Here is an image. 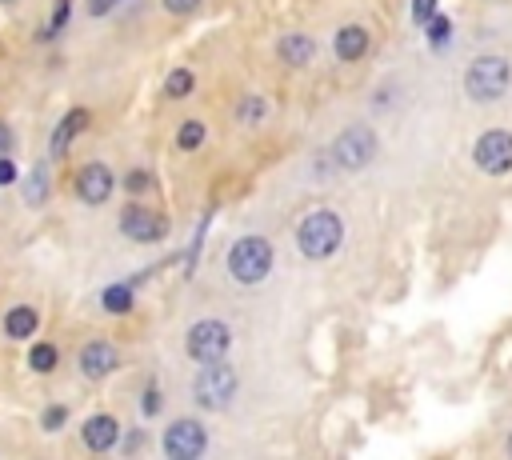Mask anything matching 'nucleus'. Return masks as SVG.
<instances>
[{
  "label": "nucleus",
  "instance_id": "9b49d317",
  "mask_svg": "<svg viewBox=\"0 0 512 460\" xmlns=\"http://www.w3.org/2000/svg\"><path fill=\"white\" fill-rule=\"evenodd\" d=\"M76 368L84 380H108L116 368H120V352L112 340H88L76 356Z\"/></svg>",
  "mask_w": 512,
  "mask_h": 460
},
{
  "label": "nucleus",
  "instance_id": "4be33fe9",
  "mask_svg": "<svg viewBox=\"0 0 512 460\" xmlns=\"http://www.w3.org/2000/svg\"><path fill=\"white\" fill-rule=\"evenodd\" d=\"M192 88H196L192 68H172V72L164 76V96H168V100H184Z\"/></svg>",
  "mask_w": 512,
  "mask_h": 460
},
{
  "label": "nucleus",
  "instance_id": "f3484780",
  "mask_svg": "<svg viewBox=\"0 0 512 460\" xmlns=\"http://www.w3.org/2000/svg\"><path fill=\"white\" fill-rule=\"evenodd\" d=\"M100 308L108 312V316H124V312H132L136 308V284H108V288H100Z\"/></svg>",
  "mask_w": 512,
  "mask_h": 460
},
{
  "label": "nucleus",
  "instance_id": "f8f14e48",
  "mask_svg": "<svg viewBox=\"0 0 512 460\" xmlns=\"http://www.w3.org/2000/svg\"><path fill=\"white\" fill-rule=\"evenodd\" d=\"M120 420L112 412H92L84 424H80V440L88 452H112L120 444Z\"/></svg>",
  "mask_w": 512,
  "mask_h": 460
},
{
  "label": "nucleus",
  "instance_id": "cd10ccee",
  "mask_svg": "<svg viewBox=\"0 0 512 460\" xmlns=\"http://www.w3.org/2000/svg\"><path fill=\"white\" fill-rule=\"evenodd\" d=\"M12 184H20V168H16L12 152H4L0 156V188H12Z\"/></svg>",
  "mask_w": 512,
  "mask_h": 460
},
{
  "label": "nucleus",
  "instance_id": "dca6fc26",
  "mask_svg": "<svg viewBox=\"0 0 512 460\" xmlns=\"http://www.w3.org/2000/svg\"><path fill=\"white\" fill-rule=\"evenodd\" d=\"M40 332V312L32 304H12L4 312V336L8 340H32Z\"/></svg>",
  "mask_w": 512,
  "mask_h": 460
},
{
  "label": "nucleus",
  "instance_id": "2eb2a0df",
  "mask_svg": "<svg viewBox=\"0 0 512 460\" xmlns=\"http://www.w3.org/2000/svg\"><path fill=\"white\" fill-rule=\"evenodd\" d=\"M84 128H88V108H68V112L60 116V124L52 128V156L60 160V156L72 148V140H80Z\"/></svg>",
  "mask_w": 512,
  "mask_h": 460
},
{
  "label": "nucleus",
  "instance_id": "f03ea898",
  "mask_svg": "<svg viewBox=\"0 0 512 460\" xmlns=\"http://www.w3.org/2000/svg\"><path fill=\"white\" fill-rule=\"evenodd\" d=\"M508 88H512V60L500 52H480L464 68V92L476 104H496L508 96Z\"/></svg>",
  "mask_w": 512,
  "mask_h": 460
},
{
  "label": "nucleus",
  "instance_id": "2f4dec72",
  "mask_svg": "<svg viewBox=\"0 0 512 460\" xmlns=\"http://www.w3.org/2000/svg\"><path fill=\"white\" fill-rule=\"evenodd\" d=\"M12 148H16V132L0 120V156H4V152H12Z\"/></svg>",
  "mask_w": 512,
  "mask_h": 460
},
{
  "label": "nucleus",
  "instance_id": "393cba45",
  "mask_svg": "<svg viewBox=\"0 0 512 460\" xmlns=\"http://www.w3.org/2000/svg\"><path fill=\"white\" fill-rule=\"evenodd\" d=\"M160 408H164V396H160L156 384H148V388L140 392V416H144V420H148V416H160Z\"/></svg>",
  "mask_w": 512,
  "mask_h": 460
},
{
  "label": "nucleus",
  "instance_id": "6ab92c4d",
  "mask_svg": "<svg viewBox=\"0 0 512 460\" xmlns=\"http://www.w3.org/2000/svg\"><path fill=\"white\" fill-rule=\"evenodd\" d=\"M48 192H52V176H48V164L40 160V164L28 172V180H24V200H28L32 208H40V204L48 200Z\"/></svg>",
  "mask_w": 512,
  "mask_h": 460
},
{
  "label": "nucleus",
  "instance_id": "7c9ffc66",
  "mask_svg": "<svg viewBox=\"0 0 512 460\" xmlns=\"http://www.w3.org/2000/svg\"><path fill=\"white\" fill-rule=\"evenodd\" d=\"M84 4H88V16H108L120 0H84Z\"/></svg>",
  "mask_w": 512,
  "mask_h": 460
},
{
  "label": "nucleus",
  "instance_id": "4468645a",
  "mask_svg": "<svg viewBox=\"0 0 512 460\" xmlns=\"http://www.w3.org/2000/svg\"><path fill=\"white\" fill-rule=\"evenodd\" d=\"M276 56H280V64H288V68H308V64L316 60V40H312L308 32H284V36L276 40Z\"/></svg>",
  "mask_w": 512,
  "mask_h": 460
},
{
  "label": "nucleus",
  "instance_id": "1a4fd4ad",
  "mask_svg": "<svg viewBox=\"0 0 512 460\" xmlns=\"http://www.w3.org/2000/svg\"><path fill=\"white\" fill-rule=\"evenodd\" d=\"M120 236H128L132 244H160L168 236V220L152 208V204H140V200H128L120 208Z\"/></svg>",
  "mask_w": 512,
  "mask_h": 460
},
{
  "label": "nucleus",
  "instance_id": "5701e85b",
  "mask_svg": "<svg viewBox=\"0 0 512 460\" xmlns=\"http://www.w3.org/2000/svg\"><path fill=\"white\" fill-rule=\"evenodd\" d=\"M268 112H272V108H268L264 96H244V100L236 104V120H240V124H264Z\"/></svg>",
  "mask_w": 512,
  "mask_h": 460
},
{
  "label": "nucleus",
  "instance_id": "b1692460",
  "mask_svg": "<svg viewBox=\"0 0 512 460\" xmlns=\"http://www.w3.org/2000/svg\"><path fill=\"white\" fill-rule=\"evenodd\" d=\"M64 424H68V408H64V404H48V408L40 412V428H44V432H60Z\"/></svg>",
  "mask_w": 512,
  "mask_h": 460
},
{
  "label": "nucleus",
  "instance_id": "bb28decb",
  "mask_svg": "<svg viewBox=\"0 0 512 460\" xmlns=\"http://www.w3.org/2000/svg\"><path fill=\"white\" fill-rule=\"evenodd\" d=\"M124 184H128V192H132V196L152 192V172H148V168H132V172L124 176Z\"/></svg>",
  "mask_w": 512,
  "mask_h": 460
},
{
  "label": "nucleus",
  "instance_id": "ddd939ff",
  "mask_svg": "<svg viewBox=\"0 0 512 460\" xmlns=\"http://www.w3.org/2000/svg\"><path fill=\"white\" fill-rule=\"evenodd\" d=\"M368 48H372V36H368L364 24H344V28H336V36H332V56L344 60V64L364 60Z\"/></svg>",
  "mask_w": 512,
  "mask_h": 460
},
{
  "label": "nucleus",
  "instance_id": "c85d7f7f",
  "mask_svg": "<svg viewBox=\"0 0 512 460\" xmlns=\"http://www.w3.org/2000/svg\"><path fill=\"white\" fill-rule=\"evenodd\" d=\"M440 8V0H412V24L416 28H424L428 24V16Z\"/></svg>",
  "mask_w": 512,
  "mask_h": 460
},
{
  "label": "nucleus",
  "instance_id": "72a5a7b5",
  "mask_svg": "<svg viewBox=\"0 0 512 460\" xmlns=\"http://www.w3.org/2000/svg\"><path fill=\"white\" fill-rule=\"evenodd\" d=\"M0 4H12V0H0Z\"/></svg>",
  "mask_w": 512,
  "mask_h": 460
},
{
  "label": "nucleus",
  "instance_id": "6e6552de",
  "mask_svg": "<svg viewBox=\"0 0 512 460\" xmlns=\"http://www.w3.org/2000/svg\"><path fill=\"white\" fill-rule=\"evenodd\" d=\"M472 164L484 176H508L512 172V132L508 128H484L472 144Z\"/></svg>",
  "mask_w": 512,
  "mask_h": 460
},
{
  "label": "nucleus",
  "instance_id": "a878e982",
  "mask_svg": "<svg viewBox=\"0 0 512 460\" xmlns=\"http://www.w3.org/2000/svg\"><path fill=\"white\" fill-rule=\"evenodd\" d=\"M68 16H72V0H56V8H52V20H48V28H44V36L52 40L64 24H68Z\"/></svg>",
  "mask_w": 512,
  "mask_h": 460
},
{
  "label": "nucleus",
  "instance_id": "39448f33",
  "mask_svg": "<svg viewBox=\"0 0 512 460\" xmlns=\"http://www.w3.org/2000/svg\"><path fill=\"white\" fill-rule=\"evenodd\" d=\"M236 388H240V376H236V368H232L224 356L200 364V372L192 376V400H196L204 412H224V408L232 404Z\"/></svg>",
  "mask_w": 512,
  "mask_h": 460
},
{
  "label": "nucleus",
  "instance_id": "c756f323",
  "mask_svg": "<svg viewBox=\"0 0 512 460\" xmlns=\"http://www.w3.org/2000/svg\"><path fill=\"white\" fill-rule=\"evenodd\" d=\"M160 8H164L168 16H188V12L200 8V0H160Z\"/></svg>",
  "mask_w": 512,
  "mask_h": 460
},
{
  "label": "nucleus",
  "instance_id": "20e7f679",
  "mask_svg": "<svg viewBox=\"0 0 512 460\" xmlns=\"http://www.w3.org/2000/svg\"><path fill=\"white\" fill-rule=\"evenodd\" d=\"M376 152H380V136L368 124H348L328 144V160L336 172H364L376 160Z\"/></svg>",
  "mask_w": 512,
  "mask_h": 460
},
{
  "label": "nucleus",
  "instance_id": "f257e3e1",
  "mask_svg": "<svg viewBox=\"0 0 512 460\" xmlns=\"http://www.w3.org/2000/svg\"><path fill=\"white\" fill-rule=\"evenodd\" d=\"M292 240H296V252L304 260H328L344 244V216L332 212V208H316V212L296 220Z\"/></svg>",
  "mask_w": 512,
  "mask_h": 460
},
{
  "label": "nucleus",
  "instance_id": "9d476101",
  "mask_svg": "<svg viewBox=\"0 0 512 460\" xmlns=\"http://www.w3.org/2000/svg\"><path fill=\"white\" fill-rule=\"evenodd\" d=\"M72 188H76L84 208H104L112 200V192H116V172L108 164H100V160H88V164H80Z\"/></svg>",
  "mask_w": 512,
  "mask_h": 460
},
{
  "label": "nucleus",
  "instance_id": "0eeeda50",
  "mask_svg": "<svg viewBox=\"0 0 512 460\" xmlns=\"http://www.w3.org/2000/svg\"><path fill=\"white\" fill-rule=\"evenodd\" d=\"M160 448H164L168 460H196V456L208 452V428H204L200 420H192V416H176V420L164 428Z\"/></svg>",
  "mask_w": 512,
  "mask_h": 460
},
{
  "label": "nucleus",
  "instance_id": "a211bd4d",
  "mask_svg": "<svg viewBox=\"0 0 512 460\" xmlns=\"http://www.w3.org/2000/svg\"><path fill=\"white\" fill-rule=\"evenodd\" d=\"M452 32H456V24H452V16L448 12H432L428 16V24H424V36H428V48H436V52H444L448 44H452Z\"/></svg>",
  "mask_w": 512,
  "mask_h": 460
},
{
  "label": "nucleus",
  "instance_id": "7ed1b4c3",
  "mask_svg": "<svg viewBox=\"0 0 512 460\" xmlns=\"http://www.w3.org/2000/svg\"><path fill=\"white\" fill-rule=\"evenodd\" d=\"M272 264H276V248H272L268 236H240V240L228 244V256H224V268H228V276L236 284L268 280Z\"/></svg>",
  "mask_w": 512,
  "mask_h": 460
},
{
  "label": "nucleus",
  "instance_id": "aec40b11",
  "mask_svg": "<svg viewBox=\"0 0 512 460\" xmlns=\"http://www.w3.org/2000/svg\"><path fill=\"white\" fill-rule=\"evenodd\" d=\"M56 364H60V352H56V344H48V340H36V344L28 348V368H32L36 376H52V372H56Z\"/></svg>",
  "mask_w": 512,
  "mask_h": 460
},
{
  "label": "nucleus",
  "instance_id": "412c9836",
  "mask_svg": "<svg viewBox=\"0 0 512 460\" xmlns=\"http://www.w3.org/2000/svg\"><path fill=\"white\" fill-rule=\"evenodd\" d=\"M204 140H208V124H204V120H184V124L176 128V148H180V152H196Z\"/></svg>",
  "mask_w": 512,
  "mask_h": 460
},
{
  "label": "nucleus",
  "instance_id": "423d86ee",
  "mask_svg": "<svg viewBox=\"0 0 512 460\" xmlns=\"http://www.w3.org/2000/svg\"><path fill=\"white\" fill-rule=\"evenodd\" d=\"M228 348H232V328H228V320H220V316H200V320H192L188 332H184V352H188L196 364L220 360V356H228Z\"/></svg>",
  "mask_w": 512,
  "mask_h": 460
},
{
  "label": "nucleus",
  "instance_id": "473e14b6",
  "mask_svg": "<svg viewBox=\"0 0 512 460\" xmlns=\"http://www.w3.org/2000/svg\"><path fill=\"white\" fill-rule=\"evenodd\" d=\"M508 452H512V436H508Z\"/></svg>",
  "mask_w": 512,
  "mask_h": 460
}]
</instances>
